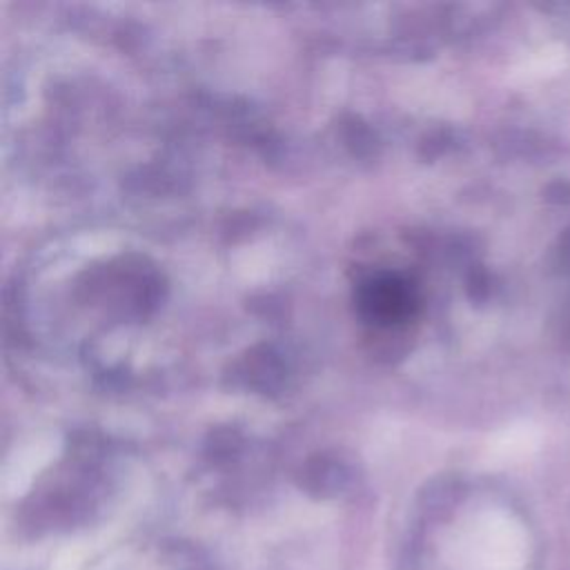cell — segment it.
<instances>
[{"mask_svg":"<svg viewBox=\"0 0 570 570\" xmlns=\"http://www.w3.org/2000/svg\"><path fill=\"white\" fill-rule=\"evenodd\" d=\"M361 312L367 321L379 325L403 323L412 316L416 305L414 289L399 276H379L361 289Z\"/></svg>","mask_w":570,"mask_h":570,"instance_id":"cell-1","label":"cell"},{"mask_svg":"<svg viewBox=\"0 0 570 570\" xmlns=\"http://www.w3.org/2000/svg\"><path fill=\"white\" fill-rule=\"evenodd\" d=\"M80 563H82V552H80V550H76V548H62V550L53 557L49 570H80Z\"/></svg>","mask_w":570,"mask_h":570,"instance_id":"cell-2","label":"cell"}]
</instances>
